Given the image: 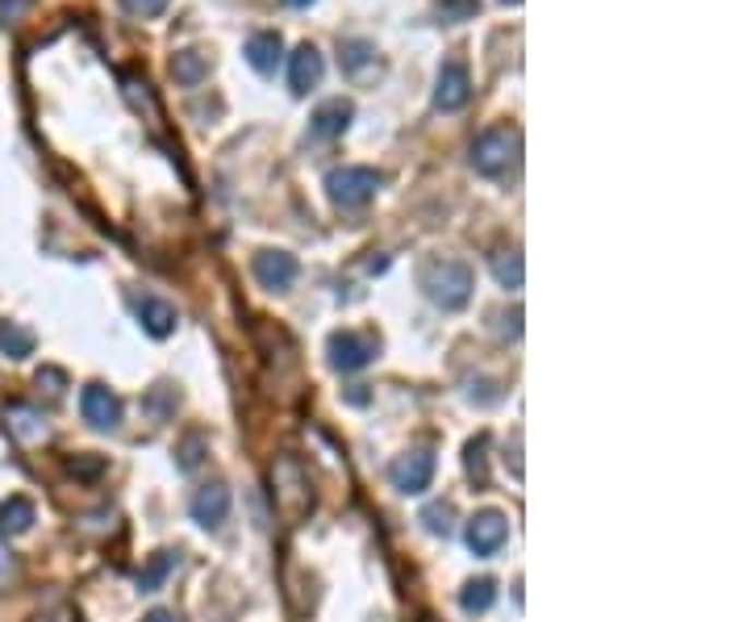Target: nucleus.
<instances>
[{
    "instance_id": "23",
    "label": "nucleus",
    "mask_w": 751,
    "mask_h": 622,
    "mask_svg": "<svg viewBox=\"0 0 751 622\" xmlns=\"http://www.w3.org/2000/svg\"><path fill=\"white\" fill-rule=\"evenodd\" d=\"M167 573H171V551H159V555L151 560V569L139 576V589H142V594H155V589L164 585Z\"/></svg>"
},
{
    "instance_id": "14",
    "label": "nucleus",
    "mask_w": 751,
    "mask_h": 622,
    "mask_svg": "<svg viewBox=\"0 0 751 622\" xmlns=\"http://www.w3.org/2000/svg\"><path fill=\"white\" fill-rule=\"evenodd\" d=\"M4 427H9V434H13V439H22V443H43V439L50 434L47 418H43L38 409H29V406H9V409H4Z\"/></svg>"
},
{
    "instance_id": "4",
    "label": "nucleus",
    "mask_w": 751,
    "mask_h": 622,
    "mask_svg": "<svg viewBox=\"0 0 751 622\" xmlns=\"http://www.w3.org/2000/svg\"><path fill=\"white\" fill-rule=\"evenodd\" d=\"M380 184H384V176L372 168H334L326 176V192L338 210H359V205H368L376 192H380Z\"/></svg>"
},
{
    "instance_id": "7",
    "label": "nucleus",
    "mask_w": 751,
    "mask_h": 622,
    "mask_svg": "<svg viewBox=\"0 0 751 622\" xmlns=\"http://www.w3.org/2000/svg\"><path fill=\"white\" fill-rule=\"evenodd\" d=\"M505 535H510V523H505L501 510H480V514H472L468 530H464L472 555H497L501 543H505Z\"/></svg>"
},
{
    "instance_id": "20",
    "label": "nucleus",
    "mask_w": 751,
    "mask_h": 622,
    "mask_svg": "<svg viewBox=\"0 0 751 622\" xmlns=\"http://www.w3.org/2000/svg\"><path fill=\"white\" fill-rule=\"evenodd\" d=\"M0 351L9 359L34 356V335L25 326H17V322H0Z\"/></svg>"
},
{
    "instance_id": "21",
    "label": "nucleus",
    "mask_w": 751,
    "mask_h": 622,
    "mask_svg": "<svg viewBox=\"0 0 751 622\" xmlns=\"http://www.w3.org/2000/svg\"><path fill=\"white\" fill-rule=\"evenodd\" d=\"M493 276L501 288H522V255L517 251H497L493 255Z\"/></svg>"
},
{
    "instance_id": "12",
    "label": "nucleus",
    "mask_w": 751,
    "mask_h": 622,
    "mask_svg": "<svg viewBox=\"0 0 751 622\" xmlns=\"http://www.w3.org/2000/svg\"><path fill=\"white\" fill-rule=\"evenodd\" d=\"M351 100H326V105H318V113L309 121V134L313 139H338L351 125Z\"/></svg>"
},
{
    "instance_id": "11",
    "label": "nucleus",
    "mask_w": 751,
    "mask_h": 622,
    "mask_svg": "<svg viewBox=\"0 0 751 622\" xmlns=\"http://www.w3.org/2000/svg\"><path fill=\"white\" fill-rule=\"evenodd\" d=\"M192 523H201V527H222L226 518H230V489L226 485H205V489H196V498H192Z\"/></svg>"
},
{
    "instance_id": "17",
    "label": "nucleus",
    "mask_w": 751,
    "mask_h": 622,
    "mask_svg": "<svg viewBox=\"0 0 751 622\" xmlns=\"http://www.w3.org/2000/svg\"><path fill=\"white\" fill-rule=\"evenodd\" d=\"M34 518H38V510L29 498H9L0 505V535H25L34 527Z\"/></svg>"
},
{
    "instance_id": "10",
    "label": "nucleus",
    "mask_w": 751,
    "mask_h": 622,
    "mask_svg": "<svg viewBox=\"0 0 751 622\" xmlns=\"http://www.w3.org/2000/svg\"><path fill=\"white\" fill-rule=\"evenodd\" d=\"M297 255H288V251H259L255 255V280L267 292H284V288H293V280H297Z\"/></svg>"
},
{
    "instance_id": "3",
    "label": "nucleus",
    "mask_w": 751,
    "mask_h": 622,
    "mask_svg": "<svg viewBox=\"0 0 751 622\" xmlns=\"http://www.w3.org/2000/svg\"><path fill=\"white\" fill-rule=\"evenodd\" d=\"M517 151H522V134L510 125H493L472 143V168L480 176H501L517 164Z\"/></svg>"
},
{
    "instance_id": "19",
    "label": "nucleus",
    "mask_w": 751,
    "mask_h": 622,
    "mask_svg": "<svg viewBox=\"0 0 751 622\" xmlns=\"http://www.w3.org/2000/svg\"><path fill=\"white\" fill-rule=\"evenodd\" d=\"M493 601H497V581H489V576L468 581V585H464V594H460V606H464L468 614H485Z\"/></svg>"
},
{
    "instance_id": "32",
    "label": "nucleus",
    "mask_w": 751,
    "mask_h": 622,
    "mask_svg": "<svg viewBox=\"0 0 751 622\" xmlns=\"http://www.w3.org/2000/svg\"><path fill=\"white\" fill-rule=\"evenodd\" d=\"M284 4H293V9H306V4H313V0H284Z\"/></svg>"
},
{
    "instance_id": "15",
    "label": "nucleus",
    "mask_w": 751,
    "mask_h": 622,
    "mask_svg": "<svg viewBox=\"0 0 751 622\" xmlns=\"http://www.w3.org/2000/svg\"><path fill=\"white\" fill-rule=\"evenodd\" d=\"M139 318H142V331L151 338H167L176 331V310H171L167 301H159V297H142Z\"/></svg>"
},
{
    "instance_id": "5",
    "label": "nucleus",
    "mask_w": 751,
    "mask_h": 622,
    "mask_svg": "<svg viewBox=\"0 0 751 622\" xmlns=\"http://www.w3.org/2000/svg\"><path fill=\"white\" fill-rule=\"evenodd\" d=\"M376 351H380L376 335H363V331H338V335H330V343H326V356H330V368H334V372H359V368L372 363Z\"/></svg>"
},
{
    "instance_id": "29",
    "label": "nucleus",
    "mask_w": 751,
    "mask_h": 622,
    "mask_svg": "<svg viewBox=\"0 0 751 622\" xmlns=\"http://www.w3.org/2000/svg\"><path fill=\"white\" fill-rule=\"evenodd\" d=\"M25 9H29V0H0V25L17 22Z\"/></svg>"
},
{
    "instance_id": "27",
    "label": "nucleus",
    "mask_w": 751,
    "mask_h": 622,
    "mask_svg": "<svg viewBox=\"0 0 751 622\" xmlns=\"http://www.w3.org/2000/svg\"><path fill=\"white\" fill-rule=\"evenodd\" d=\"M363 59H376L368 43H343V63H347V72L359 75V68H363Z\"/></svg>"
},
{
    "instance_id": "26",
    "label": "nucleus",
    "mask_w": 751,
    "mask_h": 622,
    "mask_svg": "<svg viewBox=\"0 0 751 622\" xmlns=\"http://www.w3.org/2000/svg\"><path fill=\"white\" fill-rule=\"evenodd\" d=\"M485 447H489V439L480 434V439H472L468 455H464V464H468V477H476V480H485Z\"/></svg>"
},
{
    "instance_id": "25",
    "label": "nucleus",
    "mask_w": 751,
    "mask_h": 622,
    "mask_svg": "<svg viewBox=\"0 0 751 622\" xmlns=\"http://www.w3.org/2000/svg\"><path fill=\"white\" fill-rule=\"evenodd\" d=\"M476 9H480V0H443V4H439V17L455 25V22L476 17Z\"/></svg>"
},
{
    "instance_id": "24",
    "label": "nucleus",
    "mask_w": 751,
    "mask_h": 622,
    "mask_svg": "<svg viewBox=\"0 0 751 622\" xmlns=\"http://www.w3.org/2000/svg\"><path fill=\"white\" fill-rule=\"evenodd\" d=\"M176 402H180V397H176V388L159 384V388L146 397V409H151V418H155V422H167V414L176 409Z\"/></svg>"
},
{
    "instance_id": "18",
    "label": "nucleus",
    "mask_w": 751,
    "mask_h": 622,
    "mask_svg": "<svg viewBox=\"0 0 751 622\" xmlns=\"http://www.w3.org/2000/svg\"><path fill=\"white\" fill-rule=\"evenodd\" d=\"M171 75L180 80V84H201L205 75H210V55H201V50H180L176 59H171Z\"/></svg>"
},
{
    "instance_id": "8",
    "label": "nucleus",
    "mask_w": 751,
    "mask_h": 622,
    "mask_svg": "<svg viewBox=\"0 0 751 622\" xmlns=\"http://www.w3.org/2000/svg\"><path fill=\"white\" fill-rule=\"evenodd\" d=\"M472 96V75L468 68L460 63V59H446L443 68H439V80H434V105L443 109V113H455V109H464Z\"/></svg>"
},
{
    "instance_id": "28",
    "label": "nucleus",
    "mask_w": 751,
    "mask_h": 622,
    "mask_svg": "<svg viewBox=\"0 0 751 622\" xmlns=\"http://www.w3.org/2000/svg\"><path fill=\"white\" fill-rule=\"evenodd\" d=\"M121 4H126L134 17H159L167 9V0H121Z\"/></svg>"
},
{
    "instance_id": "30",
    "label": "nucleus",
    "mask_w": 751,
    "mask_h": 622,
    "mask_svg": "<svg viewBox=\"0 0 751 622\" xmlns=\"http://www.w3.org/2000/svg\"><path fill=\"white\" fill-rule=\"evenodd\" d=\"M13 573H17V560H13V551L0 543V589L13 581Z\"/></svg>"
},
{
    "instance_id": "9",
    "label": "nucleus",
    "mask_w": 751,
    "mask_h": 622,
    "mask_svg": "<svg viewBox=\"0 0 751 622\" xmlns=\"http://www.w3.org/2000/svg\"><path fill=\"white\" fill-rule=\"evenodd\" d=\"M80 414H84V422L96 427V431H114L121 422L118 393L105 388V384H84V393H80Z\"/></svg>"
},
{
    "instance_id": "22",
    "label": "nucleus",
    "mask_w": 751,
    "mask_h": 622,
    "mask_svg": "<svg viewBox=\"0 0 751 622\" xmlns=\"http://www.w3.org/2000/svg\"><path fill=\"white\" fill-rule=\"evenodd\" d=\"M422 523H426V530H430V535H451V530H455V510H451V505L446 502H434V505H426L422 510Z\"/></svg>"
},
{
    "instance_id": "13",
    "label": "nucleus",
    "mask_w": 751,
    "mask_h": 622,
    "mask_svg": "<svg viewBox=\"0 0 751 622\" xmlns=\"http://www.w3.org/2000/svg\"><path fill=\"white\" fill-rule=\"evenodd\" d=\"M318 80H322V55H318V47L301 43L293 50V63H288V84H293V93H309Z\"/></svg>"
},
{
    "instance_id": "16",
    "label": "nucleus",
    "mask_w": 751,
    "mask_h": 622,
    "mask_svg": "<svg viewBox=\"0 0 751 622\" xmlns=\"http://www.w3.org/2000/svg\"><path fill=\"white\" fill-rule=\"evenodd\" d=\"M281 50H284L281 34H267V29H263V34H251V38H247V59H251L255 72H276Z\"/></svg>"
},
{
    "instance_id": "6",
    "label": "nucleus",
    "mask_w": 751,
    "mask_h": 622,
    "mask_svg": "<svg viewBox=\"0 0 751 622\" xmlns=\"http://www.w3.org/2000/svg\"><path fill=\"white\" fill-rule=\"evenodd\" d=\"M389 480H393V489H397V493H405V498H418V493H426V489H430V480H434V455H430V452L397 455V459L389 464Z\"/></svg>"
},
{
    "instance_id": "31",
    "label": "nucleus",
    "mask_w": 751,
    "mask_h": 622,
    "mask_svg": "<svg viewBox=\"0 0 751 622\" xmlns=\"http://www.w3.org/2000/svg\"><path fill=\"white\" fill-rule=\"evenodd\" d=\"M146 622H180V619H176L171 610H151V614H146Z\"/></svg>"
},
{
    "instance_id": "1",
    "label": "nucleus",
    "mask_w": 751,
    "mask_h": 622,
    "mask_svg": "<svg viewBox=\"0 0 751 622\" xmlns=\"http://www.w3.org/2000/svg\"><path fill=\"white\" fill-rule=\"evenodd\" d=\"M272 502H276V514L288 527L306 523L313 514V485H309V473L301 468L297 455H276L272 459Z\"/></svg>"
},
{
    "instance_id": "2",
    "label": "nucleus",
    "mask_w": 751,
    "mask_h": 622,
    "mask_svg": "<svg viewBox=\"0 0 751 622\" xmlns=\"http://www.w3.org/2000/svg\"><path fill=\"white\" fill-rule=\"evenodd\" d=\"M418 280H422L426 297H430L434 306H443V310H460V306H468V297H472V267L468 264H460V260H430V264H422Z\"/></svg>"
}]
</instances>
